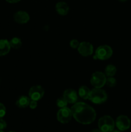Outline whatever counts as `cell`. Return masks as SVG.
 Returning <instances> with one entry per match:
<instances>
[{
	"label": "cell",
	"instance_id": "603a6c76",
	"mask_svg": "<svg viewBox=\"0 0 131 132\" xmlns=\"http://www.w3.org/2000/svg\"><path fill=\"white\" fill-rule=\"evenodd\" d=\"M29 106H30V108L31 109H35V108H37V101H34V100L30 101Z\"/></svg>",
	"mask_w": 131,
	"mask_h": 132
},
{
	"label": "cell",
	"instance_id": "44dd1931",
	"mask_svg": "<svg viewBox=\"0 0 131 132\" xmlns=\"http://www.w3.org/2000/svg\"><path fill=\"white\" fill-rule=\"evenodd\" d=\"M79 42L77 39H72L70 41V43H69L70 46L72 48H77L78 47V46H79Z\"/></svg>",
	"mask_w": 131,
	"mask_h": 132
},
{
	"label": "cell",
	"instance_id": "8992f818",
	"mask_svg": "<svg viewBox=\"0 0 131 132\" xmlns=\"http://www.w3.org/2000/svg\"><path fill=\"white\" fill-rule=\"evenodd\" d=\"M57 120L62 124L68 123L71 119L72 112L71 109H69L68 107H64V108H60L57 112Z\"/></svg>",
	"mask_w": 131,
	"mask_h": 132
},
{
	"label": "cell",
	"instance_id": "ac0fdd59",
	"mask_svg": "<svg viewBox=\"0 0 131 132\" xmlns=\"http://www.w3.org/2000/svg\"><path fill=\"white\" fill-rule=\"evenodd\" d=\"M68 103L67 102V101L64 99V97H59V99L57 100L56 104L59 108H64V107H66L68 105Z\"/></svg>",
	"mask_w": 131,
	"mask_h": 132
},
{
	"label": "cell",
	"instance_id": "ba28073f",
	"mask_svg": "<svg viewBox=\"0 0 131 132\" xmlns=\"http://www.w3.org/2000/svg\"><path fill=\"white\" fill-rule=\"evenodd\" d=\"M130 120L127 116L121 115L117 117L115 121V125L117 128L120 131H123L128 130L130 127Z\"/></svg>",
	"mask_w": 131,
	"mask_h": 132
},
{
	"label": "cell",
	"instance_id": "277c9868",
	"mask_svg": "<svg viewBox=\"0 0 131 132\" xmlns=\"http://www.w3.org/2000/svg\"><path fill=\"white\" fill-rule=\"evenodd\" d=\"M113 49L109 45H101L97 48L95 52V55L98 59L101 61L109 59L113 55Z\"/></svg>",
	"mask_w": 131,
	"mask_h": 132
},
{
	"label": "cell",
	"instance_id": "484cf974",
	"mask_svg": "<svg viewBox=\"0 0 131 132\" xmlns=\"http://www.w3.org/2000/svg\"><path fill=\"white\" fill-rule=\"evenodd\" d=\"M110 132H121V131H120V130H113V131H110Z\"/></svg>",
	"mask_w": 131,
	"mask_h": 132
},
{
	"label": "cell",
	"instance_id": "7a4b0ae2",
	"mask_svg": "<svg viewBox=\"0 0 131 132\" xmlns=\"http://www.w3.org/2000/svg\"><path fill=\"white\" fill-rule=\"evenodd\" d=\"M107 99V94L101 88H95L90 92L89 100L96 104H100L105 103Z\"/></svg>",
	"mask_w": 131,
	"mask_h": 132
},
{
	"label": "cell",
	"instance_id": "83f0119b",
	"mask_svg": "<svg viewBox=\"0 0 131 132\" xmlns=\"http://www.w3.org/2000/svg\"><path fill=\"white\" fill-rule=\"evenodd\" d=\"M0 132H4V131H3V130H0Z\"/></svg>",
	"mask_w": 131,
	"mask_h": 132
},
{
	"label": "cell",
	"instance_id": "4316f807",
	"mask_svg": "<svg viewBox=\"0 0 131 132\" xmlns=\"http://www.w3.org/2000/svg\"><path fill=\"white\" fill-rule=\"evenodd\" d=\"M119 1H122V2H123V1H125L126 0H119Z\"/></svg>",
	"mask_w": 131,
	"mask_h": 132
},
{
	"label": "cell",
	"instance_id": "6da1fadb",
	"mask_svg": "<svg viewBox=\"0 0 131 132\" xmlns=\"http://www.w3.org/2000/svg\"><path fill=\"white\" fill-rule=\"evenodd\" d=\"M74 119L82 125H89L95 121L96 111L93 108L82 102L74 103L71 109Z\"/></svg>",
	"mask_w": 131,
	"mask_h": 132
},
{
	"label": "cell",
	"instance_id": "8fae6325",
	"mask_svg": "<svg viewBox=\"0 0 131 132\" xmlns=\"http://www.w3.org/2000/svg\"><path fill=\"white\" fill-rule=\"evenodd\" d=\"M14 19L19 24H25L30 20V15L26 12L18 11L14 15Z\"/></svg>",
	"mask_w": 131,
	"mask_h": 132
},
{
	"label": "cell",
	"instance_id": "7402d4cb",
	"mask_svg": "<svg viewBox=\"0 0 131 132\" xmlns=\"http://www.w3.org/2000/svg\"><path fill=\"white\" fill-rule=\"evenodd\" d=\"M6 122L2 118H0V130H3L6 128Z\"/></svg>",
	"mask_w": 131,
	"mask_h": 132
},
{
	"label": "cell",
	"instance_id": "7c38bea8",
	"mask_svg": "<svg viewBox=\"0 0 131 132\" xmlns=\"http://www.w3.org/2000/svg\"><path fill=\"white\" fill-rule=\"evenodd\" d=\"M55 10L60 15H66L68 14L69 8L68 4L64 1H59L56 4Z\"/></svg>",
	"mask_w": 131,
	"mask_h": 132
},
{
	"label": "cell",
	"instance_id": "d4e9b609",
	"mask_svg": "<svg viewBox=\"0 0 131 132\" xmlns=\"http://www.w3.org/2000/svg\"><path fill=\"white\" fill-rule=\"evenodd\" d=\"M91 132H103L101 131V130H100V129H94V130H92Z\"/></svg>",
	"mask_w": 131,
	"mask_h": 132
},
{
	"label": "cell",
	"instance_id": "3957f363",
	"mask_svg": "<svg viewBox=\"0 0 131 132\" xmlns=\"http://www.w3.org/2000/svg\"><path fill=\"white\" fill-rule=\"evenodd\" d=\"M115 126V122L110 116H104L98 121V128L103 132L113 131Z\"/></svg>",
	"mask_w": 131,
	"mask_h": 132
},
{
	"label": "cell",
	"instance_id": "f1b7e54d",
	"mask_svg": "<svg viewBox=\"0 0 131 132\" xmlns=\"http://www.w3.org/2000/svg\"><path fill=\"white\" fill-rule=\"evenodd\" d=\"M9 132H15V131H9Z\"/></svg>",
	"mask_w": 131,
	"mask_h": 132
},
{
	"label": "cell",
	"instance_id": "9c48e42d",
	"mask_svg": "<svg viewBox=\"0 0 131 132\" xmlns=\"http://www.w3.org/2000/svg\"><path fill=\"white\" fill-rule=\"evenodd\" d=\"M93 46L89 42L80 43L78 47V51L81 55L83 57H87L91 55L93 53Z\"/></svg>",
	"mask_w": 131,
	"mask_h": 132
},
{
	"label": "cell",
	"instance_id": "30bf717a",
	"mask_svg": "<svg viewBox=\"0 0 131 132\" xmlns=\"http://www.w3.org/2000/svg\"><path fill=\"white\" fill-rule=\"evenodd\" d=\"M63 97L67 101L68 103L74 104L78 100V95L77 92L73 89H67L63 94Z\"/></svg>",
	"mask_w": 131,
	"mask_h": 132
},
{
	"label": "cell",
	"instance_id": "9a60e30c",
	"mask_svg": "<svg viewBox=\"0 0 131 132\" xmlns=\"http://www.w3.org/2000/svg\"><path fill=\"white\" fill-rule=\"evenodd\" d=\"M91 90L86 86H81L78 89V95L82 99H89Z\"/></svg>",
	"mask_w": 131,
	"mask_h": 132
},
{
	"label": "cell",
	"instance_id": "e0dca14e",
	"mask_svg": "<svg viewBox=\"0 0 131 132\" xmlns=\"http://www.w3.org/2000/svg\"><path fill=\"white\" fill-rule=\"evenodd\" d=\"M9 43H10V46L14 49H18L21 47L22 46L21 40V39L18 38V37H13L9 41Z\"/></svg>",
	"mask_w": 131,
	"mask_h": 132
},
{
	"label": "cell",
	"instance_id": "52a82bcc",
	"mask_svg": "<svg viewBox=\"0 0 131 132\" xmlns=\"http://www.w3.org/2000/svg\"><path fill=\"white\" fill-rule=\"evenodd\" d=\"M44 95V90L40 85H35L30 88L28 92V96L32 100L38 101L42 99Z\"/></svg>",
	"mask_w": 131,
	"mask_h": 132
},
{
	"label": "cell",
	"instance_id": "5bb4252c",
	"mask_svg": "<svg viewBox=\"0 0 131 132\" xmlns=\"http://www.w3.org/2000/svg\"><path fill=\"white\" fill-rule=\"evenodd\" d=\"M30 97L25 96V95H22L16 101V106L19 108H25L28 107L30 104Z\"/></svg>",
	"mask_w": 131,
	"mask_h": 132
},
{
	"label": "cell",
	"instance_id": "ffe728a7",
	"mask_svg": "<svg viewBox=\"0 0 131 132\" xmlns=\"http://www.w3.org/2000/svg\"><path fill=\"white\" fill-rule=\"evenodd\" d=\"M6 114V108L3 103H0V118H3Z\"/></svg>",
	"mask_w": 131,
	"mask_h": 132
},
{
	"label": "cell",
	"instance_id": "4fadbf2b",
	"mask_svg": "<svg viewBox=\"0 0 131 132\" xmlns=\"http://www.w3.org/2000/svg\"><path fill=\"white\" fill-rule=\"evenodd\" d=\"M10 43L6 39H0V56L6 55L10 50Z\"/></svg>",
	"mask_w": 131,
	"mask_h": 132
},
{
	"label": "cell",
	"instance_id": "5b68a950",
	"mask_svg": "<svg viewBox=\"0 0 131 132\" xmlns=\"http://www.w3.org/2000/svg\"><path fill=\"white\" fill-rule=\"evenodd\" d=\"M106 76L101 72H95L92 74L91 84L92 86L97 88H101L106 82Z\"/></svg>",
	"mask_w": 131,
	"mask_h": 132
},
{
	"label": "cell",
	"instance_id": "2e32d148",
	"mask_svg": "<svg viewBox=\"0 0 131 132\" xmlns=\"http://www.w3.org/2000/svg\"><path fill=\"white\" fill-rule=\"evenodd\" d=\"M116 72V68L113 64H108L105 68V75L107 77H113Z\"/></svg>",
	"mask_w": 131,
	"mask_h": 132
},
{
	"label": "cell",
	"instance_id": "cb8c5ba5",
	"mask_svg": "<svg viewBox=\"0 0 131 132\" xmlns=\"http://www.w3.org/2000/svg\"><path fill=\"white\" fill-rule=\"evenodd\" d=\"M6 1L10 3H16L20 1L21 0H6Z\"/></svg>",
	"mask_w": 131,
	"mask_h": 132
},
{
	"label": "cell",
	"instance_id": "d6986e66",
	"mask_svg": "<svg viewBox=\"0 0 131 132\" xmlns=\"http://www.w3.org/2000/svg\"><path fill=\"white\" fill-rule=\"evenodd\" d=\"M105 85H107L109 87H114L116 85V79L113 77H108L106 79Z\"/></svg>",
	"mask_w": 131,
	"mask_h": 132
}]
</instances>
